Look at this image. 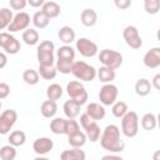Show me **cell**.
Here are the masks:
<instances>
[{
  "label": "cell",
  "instance_id": "cell-1",
  "mask_svg": "<svg viewBox=\"0 0 160 160\" xmlns=\"http://www.w3.org/2000/svg\"><path fill=\"white\" fill-rule=\"evenodd\" d=\"M99 140H100L101 148L109 152L120 154L125 149V142L120 138V129L115 124L106 125L105 129L102 130Z\"/></svg>",
  "mask_w": 160,
  "mask_h": 160
},
{
  "label": "cell",
  "instance_id": "cell-2",
  "mask_svg": "<svg viewBox=\"0 0 160 160\" xmlns=\"http://www.w3.org/2000/svg\"><path fill=\"white\" fill-rule=\"evenodd\" d=\"M71 74L80 81L90 82L96 78V69L85 61H74L71 66Z\"/></svg>",
  "mask_w": 160,
  "mask_h": 160
},
{
  "label": "cell",
  "instance_id": "cell-3",
  "mask_svg": "<svg viewBox=\"0 0 160 160\" xmlns=\"http://www.w3.org/2000/svg\"><path fill=\"white\" fill-rule=\"evenodd\" d=\"M121 132L126 138H135L139 132V116L135 111L128 110L121 118Z\"/></svg>",
  "mask_w": 160,
  "mask_h": 160
},
{
  "label": "cell",
  "instance_id": "cell-4",
  "mask_svg": "<svg viewBox=\"0 0 160 160\" xmlns=\"http://www.w3.org/2000/svg\"><path fill=\"white\" fill-rule=\"evenodd\" d=\"M36 58L40 65H50L55 61V45L51 40H44L36 49Z\"/></svg>",
  "mask_w": 160,
  "mask_h": 160
},
{
  "label": "cell",
  "instance_id": "cell-5",
  "mask_svg": "<svg viewBox=\"0 0 160 160\" xmlns=\"http://www.w3.org/2000/svg\"><path fill=\"white\" fill-rule=\"evenodd\" d=\"M66 92H68L69 98L72 99L75 102H78L80 106L86 104V101L89 99V95H88V91H86L85 86L79 80H72V81L68 82Z\"/></svg>",
  "mask_w": 160,
  "mask_h": 160
},
{
  "label": "cell",
  "instance_id": "cell-6",
  "mask_svg": "<svg viewBox=\"0 0 160 160\" xmlns=\"http://www.w3.org/2000/svg\"><path fill=\"white\" fill-rule=\"evenodd\" d=\"M99 60L104 66H108L110 69H119L122 65V55L111 49H102L99 52Z\"/></svg>",
  "mask_w": 160,
  "mask_h": 160
},
{
  "label": "cell",
  "instance_id": "cell-7",
  "mask_svg": "<svg viewBox=\"0 0 160 160\" xmlns=\"http://www.w3.org/2000/svg\"><path fill=\"white\" fill-rule=\"evenodd\" d=\"M118 95H119L118 86L114 85L112 82H108L101 86L98 96H99L100 104H102L104 106H111L118 100Z\"/></svg>",
  "mask_w": 160,
  "mask_h": 160
},
{
  "label": "cell",
  "instance_id": "cell-8",
  "mask_svg": "<svg viewBox=\"0 0 160 160\" xmlns=\"http://www.w3.org/2000/svg\"><path fill=\"white\" fill-rule=\"evenodd\" d=\"M0 48L10 55H15L20 51V41L11 35V32H0Z\"/></svg>",
  "mask_w": 160,
  "mask_h": 160
},
{
  "label": "cell",
  "instance_id": "cell-9",
  "mask_svg": "<svg viewBox=\"0 0 160 160\" xmlns=\"http://www.w3.org/2000/svg\"><path fill=\"white\" fill-rule=\"evenodd\" d=\"M122 38L126 45L134 50H138L142 46V39L139 34V30L134 25H128L122 31Z\"/></svg>",
  "mask_w": 160,
  "mask_h": 160
},
{
  "label": "cell",
  "instance_id": "cell-10",
  "mask_svg": "<svg viewBox=\"0 0 160 160\" xmlns=\"http://www.w3.org/2000/svg\"><path fill=\"white\" fill-rule=\"evenodd\" d=\"M75 48H76L78 52L81 56H84V58H92L99 51L98 45L92 40H90L88 38H80V39H78L76 40V44H75Z\"/></svg>",
  "mask_w": 160,
  "mask_h": 160
},
{
  "label": "cell",
  "instance_id": "cell-11",
  "mask_svg": "<svg viewBox=\"0 0 160 160\" xmlns=\"http://www.w3.org/2000/svg\"><path fill=\"white\" fill-rule=\"evenodd\" d=\"M18 120V112L14 109H8L0 115V135H6L10 132L12 126Z\"/></svg>",
  "mask_w": 160,
  "mask_h": 160
},
{
  "label": "cell",
  "instance_id": "cell-12",
  "mask_svg": "<svg viewBox=\"0 0 160 160\" xmlns=\"http://www.w3.org/2000/svg\"><path fill=\"white\" fill-rule=\"evenodd\" d=\"M30 15L25 11H19L18 14H15L12 16V20L10 22V25L8 26V30L10 32H18L20 30H25L29 28L30 25Z\"/></svg>",
  "mask_w": 160,
  "mask_h": 160
},
{
  "label": "cell",
  "instance_id": "cell-13",
  "mask_svg": "<svg viewBox=\"0 0 160 160\" xmlns=\"http://www.w3.org/2000/svg\"><path fill=\"white\" fill-rule=\"evenodd\" d=\"M54 148V141L50 138H38L34 142H32V150L35 154L44 156L46 154H49Z\"/></svg>",
  "mask_w": 160,
  "mask_h": 160
},
{
  "label": "cell",
  "instance_id": "cell-14",
  "mask_svg": "<svg viewBox=\"0 0 160 160\" xmlns=\"http://www.w3.org/2000/svg\"><path fill=\"white\" fill-rule=\"evenodd\" d=\"M142 62L149 69H156L160 66V48H151L142 58Z\"/></svg>",
  "mask_w": 160,
  "mask_h": 160
},
{
  "label": "cell",
  "instance_id": "cell-15",
  "mask_svg": "<svg viewBox=\"0 0 160 160\" xmlns=\"http://www.w3.org/2000/svg\"><path fill=\"white\" fill-rule=\"evenodd\" d=\"M85 112L95 121L98 120H102L106 115V110L104 108L102 104L100 102H90L86 105V109H85Z\"/></svg>",
  "mask_w": 160,
  "mask_h": 160
},
{
  "label": "cell",
  "instance_id": "cell-16",
  "mask_svg": "<svg viewBox=\"0 0 160 160\" xmlns=\"http://www.w3.org/2000/svg\"><path fill=\"white\" fill-rule=\"evenodd\" d=\"M85 135H86V139L90 140L91 142H95L99 140L100 135H101V129L100 126L98 125V122L95 120H91L89 124H86L84 128H82Z\"/></svg>",
  "mask_w": 160,
  "mask_h": 160
},
{
  "label": "cell",
  "instance_id": "cell-17",
  "mask_svg": "<svg viewBox=\"0 0 160 160\" xmlns=\"http://www.w3.org/2000/svg\"><path fill=\"white\" fill-rule=\"evenodd\" d=\"M80 21L84 26L91 28L98 22V12L94 9H84L80 14Z\"/></svg>",
  "mask_w": 160,
  "mask_h": 160
},
{
  "label": "cell",
  "instance_id": "cell-18",
  "mask_svg": "<svg viewBox=\"0 0 160 160\" xmlns=\"http://www.w3.org/2000/svg\"><path fill=\"white\" fill-rule=\"evenodd\" d=\"M58 38H59V40H60L61 42H64L65 45H70V44L75 40L76 34H75V30H74L71 26L65 25V26H61V28L59 29V31H58Z\"/></svg>",
  "mask_w": 160,
  "mask_h": 160
},
{
  "label": "cell",
  "instance_id": "cell-19",
  "mask_svg": "<svg viewBox=\"0 0 160 160\" xmlns=\"http://www.w3.org/2000/svg\"><path fill=\"white\" fill-rule=\"evenodd\" d=\"M41 11L49 18V19H55L60 15L61 12V9H60V5L55 1H45L41 6Z\"/></svg>",
  "mask_w": 160,
  "mask_h": 160
},
{
  "label": "cell",
  "instance_id": "cell-20",
  "mask_svg": "<svg viewBox=\"0 0 160 160\" xmlns=\"http://www.w3.org/2000/svg\"><path fill=\"white\" fill-rule=\"evenodd\" d=\"M96 76H98V79H99L101 82L108 84V82H112V81L115 80L116 74H115V70H114V69H110V68L102 65V66H100V68L96 70Z\"/></svg>",
  "mask_w": 160,
  "mask_h": 160
},
{
  "label": "cell",
  "instance_id": "cell-21",
  "mask_svg": "<svg viewBox=\"0 0 160 160\" xmlns=\"http://www.w3.org/2000/svg\"><path fill=\"white\" fill-rule=\"evenodd\" d=\"M40 111H41V115L46 119H52L56 112H58V105H56V101L54 100H45L41 106H40Z\"/></svg>",
  "mask_w": 160,
  "mask_h": 160
},
{
  "label": "cell",
  "instance_id": "cell-22",
  "mask_svg": "<svg viewBox=\"0 0 160 160\" xmlns=\"http://www.w3.org/2000/svg\"><path fill=\"white\" fill-rule=\"evenodd\" d=\"M62 110L68 119H75L80 114V105L78 102H75L72 99H69L64 102Z\"/></svg>",
  "mask_w": 160,
  "mask_h": 160
},
{
  "label": "cell",
  "instance_id": "cell-23",
  "mask_svg": "<svg viewBox=\"0 0 160 160\" xmlns=\"http://www.w3.org/2000/svg\"><path fill=\"white\" fill-rule=\"evenodd\" d=\"M60 159L61 160H85L86 154L84 152V150H81V148H72L71 150H64L60 154Z\"/></svg>",
  "mask_w": 160,
  "mask_h": 160
},
{
  "label": "cell",
  "instance_id": "cell-24",
  "mask_svg": "<svg viewBox=\"0 0 160 160\" xmlns=\"http://www.w3.org/2000/svg\"><path fill=\"white\" fill-rule=\"evenodd\" d=\"M86 140H88L86 135L81 130H79V131H76V132H74V134L68 136V142H69V145L71 148H82L85 145Z\"/></svg>",
  "mask_w": 160,
  "mask_h": 160
},
{
  "label": "cell",
  "instance_id": "cell-25",
  "mask_svg": "<svg viewBox=\"0 0 160 160\" xmlns=\"http://www.w3.org/2000/svg\"><path fill=\"white\" fill-rule=\"evenodd\" d=\"M38 72H39L40 78H42L44 80H52V79H55L58 70L54 64H50V65H40L39 64Z\"/></svg>",
  "mask_w": 160,
  "mask_h": 160
},
{
  "label": "cell",
  "instance_id": "cell-26",
  "mask_svg": "<svg viewBox=\"0 0 160 160\" xmlns=\"http://www.w3.org/2000/svg\"><path fill=\"white\" fill-rule=\"evenodd\" d=\"M39 39H40V35L38 32V30L35 29H31V28H28L24 30L22 32V41L26 44V45H36L39 42Z\"/></svg>",
  "mask_w": 160,
  "mask_h": 160
},
{
  "label": "cell",
  "instance_id": "cell-27",
  "mask_svg": "<svg viewBox=\"0 0 160 160\" xmlns=\"http://www.w3.org/2000/svg\"><path fill=\"white\" fill-rule=\"evenodd\" d=\"M31 21H32V24H34V26H35L36 29H40V30H41V29H45V28L49 26L50 19L40 10V11H36V12L32 15Z\"/></svg>",
  "mask_w": 160,
  "mask_h": 160
},
{
  "label": "cell",
  "instance_id": "cell-28",
  "mask_svg": "<svg viewBox=\"0 0 160 160\" xmlns=\"http://www.w3.org/2000/svg\"><path fill=\"white\" fill-rule=\"evenodd\" d=\"M56 58L61 60H70L74 61L75 59V49H72L70 45H62L56 50Z\"/></svg>",
  "mask_w": 160,
  "mask_h": 160
},
{
  "label": "cell",
  "instance_id": "cell-29",
  "mask_svg": "<svg viewBox=\"0 0 160 160\" xmlns=\"http://www.w3.org/2000/svg\"><path fill=\"white\" fill-rule=\"evenodd\" d=\"M151 82L148 80V79H139L136 82H135V92L139 95V96H146L150 94L151 91Z\"/></svg>",
  "mask_w": 160,
  "mask_h": 160
},
{
  "label": "cell",
  "instance_id": "cell-30",
  "mask_svg": "<svg viewBox=\"0 0 160 160\" xmlns=\"http://www.w3.org/2000/svg\"><path fill=\"white\" fill-rule=\"evenodd\" d=\"M158 125V119H156V115L152 114V112H146L142 115L141 118V128L144 130H154Z\"/></svg>",
  "mask_w": 160,
  "mask_h": 160
},
{
  "label": "cell",
  "instance_id": "cell-31",
  "mask_svg": "<svg viewBox=\"0 0 160 160\" xmlns=\"http://www.w3.org/2000/svg\"><path fill=\"white\" fill-rule=\"evenodd\" d=\"M8 141H9V144H11V145H14L15 148H18V146H21V145L25 144V141H26V135H25V132L21 131V130H15V131H11V132H10V135H9V138H8Z\"/></svg>",
  "mask_w": 160,
  "mask_h": 160
},
{
  "label": "cell",
  "instance_id": "cell-32",
  "mask_svg": "<svg viewBox=\"0 0 160 160\" xmlns=\"http://www.w3.org/2000/svg\"><path fill=\"white\" fill-rule=\"evenodd\" d=\"M12 16H14L12 10H10L9 8H1L0 9V30H4L10 25Z\"/></svg>",
  "mask_w": 160,
  "mask_h": 160
},
{
  "label": "cell",
  "instance_id": "cell-33",
  "mask_svg": "<svg viewBox=\"0 0 160 160\" xmlns=\"http://www.w3.org/2000/svg\"><path fill=\"white\" fill-rule=\"evenodd\" d=\"M62 96V88L59 84H50L46 89V98L49 100H59Z\"/></svg>",
  "mask_w": 160,
  "mask_h": 160
},
{
  "label": "cell",
  "instance_id": "cell-34",
  "mask_svg": "<svg viewBox=\"0 0 160 160\" xmlns=\"http://www.w3.org/2000/svg\"><path fill=\"white\" fill-rule=\"evenodd\" d=\"M129 108H128V104L125 101H115L112 105H111V112L115 118L118 119H121L126 112H128Z\"/></svg>",
  "mask_w": 160,
  "mask_h": 160
},
{
  "label": "cell",
  "instance_id": "cell-35",
  "mask_svg": "<svg viewBox=\"0 0 160 160\" xmlns=\"http://www.w3.org/2000/svg\"><path fill=\"white\" fill-rule=\"evenodd\" d=\"M22 80L28 84V85H36L40 81V75L36 70L34 69H26L22 72Z\"/></svg>",
  "mask_w": 160,
  "mask_h": 160
},
{
  "label": "cell",
  "instance_id": "cell-36",
  "mask_svg": "<svg viewBox=\"0 0 160 160\" xmlns=\"http://www.w3.org/2000/svg\"><path fill=\"white\" fill-rule=\"evenodd\" d=\"M65 120L64 118H54L50 121V130L52 134L55 135H61L64 134V129H65Z\"/></svg>",
  "mask_w": 160,
  "mask_h": 160
},
{
  "label": "cell",
  "instance_id": "cell-37",
  "mask_svg": "<svg viewBox=\"0 0 160 160\" xmlns=\"http://www.w3.org/2000/svg\"><path fill=\"white\" fill-rule=\"evenodd\" d=\"M16 158V148L11 144L4 145L0 148V159L2 160H14Z\"/></svg>",
  "mask_w": 160,
  "mask_h": 160
},
{
  "label": "cell",
  "instance_id": "cell-38",
  "mask_svg": "<svg viewBox=\"0 0 160 160\" xmlns=\"http://www.w3.org/2000/svg\"><path fill=\"white\" fill-rule=\"evenodd\" d=\"M144 10L150 15H156L160 10V0H144Z\"/></svg>",
  "mask_w": 160,
  "mask_h": 160
},
{
  "label": "cell",
  "instance_id": "cell-39",
  "mask_svg": "<svg viewBox=\"0 0 160 160\" xmlns=\"http://www.w3.org/2000/svg\"><path fill=\"white\" fill-rule=\"evenodd\" d=\"M72 62L74 61H70V60H61V59H58L56 62H55V68L59 72L66 75V74H70L71 72V66H72Z\"/></svg>",
  "mask_w": 160,
  "mask_h": 160
},
{
  "label": "cell",
  "instance_id": "cell-40",
  "mask_svg": "<svg viewBox=\"0 0 160 160\" xmlns=\"http://www.w3.org/2000/svg\"><path fill=\"white\" fill-rule=\"evenodd\" d=\"M79 130H80V124L75 119H66L65 120V129H64L65 135L69 136V135H71Z\"/></svg>",
  "mask_w": 160,
  "mask_h": 160
},
{
  "label": "cell",
  "instance_id": "cell-41",
  "mask_svg": "<svg viewBox=\"0 0 160 160\" xmlns=\"http://www.w3.org/2000/svg\"><path fill=\"white\" fill-rule=\"evenodd\" d=\"M9 5H10V9L16 10V11H21L28 5V1L26 0H9Z\"/></svg>",
  "mask_w": 160,
  "mask_h": 160
},
{
  "label": "cell",
  "instance_id": "cell-42",
  "mask_svg": "<svg viewBox=\"0 0 160 160\" xmlns=\"http://www.w3.org/2000/svg\"><path fill=\"white\" fill-rule=\"evenodd\" d=\"M114 4L119 10H126L131 6V0H114Z\"/></svg>",
  "mask_w": 160,
  "mask_h": 160
},
{
  "label": "cell",
  "instance_id": "cell-43",
  "mask_svg": "<svg viewBox=\"0 0 160 160\" xmlns=\"http://www.w3.org/2000/svg\"><path fill=\"white\" fill-rule=\"evenodd\" d=\"M10 95V86L6 82H0V100Z\"/></svg>",
  "mask_w": 160,
  "mask_h": 160
},
{
  "label": "cell",
  "instance_id": "cell-44",
  "mask_svg": "<svg viewBox=\"0 0 160 160\" xmlns=\"http://www.w3.org/2000/svg\"><path fill=\"white\" fill-rule=\"evenodd\" d=\"M26 1L31 8H41L42 4L45 2V0H26Z\"/></svg>",
  "mask_w": 160,
  "mask_h": 160
},
{
  "label": "cell",
  "instance_id": "cell-45",
  "mask_svg": "<svg viewBox=\"0 0 160 160\" xmlns=\"http://www.w3.org/2000/svg\"><path fill=\"white\" fill-rule=\"evenodd\" d=\"M151 86H152V88H155L156 90H159V89H160V74H156V75L152 78Z\"/></svg>",
  "mask_w": 160,
  "mask_h": 160
},
{
  "label": "cell",
  "instance_id": "cell-46",
  "mask_svg": "<svg viewBox=\"0 0 160 160\" xmlns=\"http://www.w3.org/2000/svg\"><path fill=\"white\" fill-rule=\"evenodd\" d=\"M108 159H115V160H121V156L116 152H109L106 155L102 156V160H108Z\"/></svg>",
  "mask_w": 160,
  "mask_h": 160
},
{
  "label": "cell",
  "instance_id": "cell-47",
  "mask_svg": "<svg viewBox=\"0 0 160 160\" xmlns=\"http://www.w3.org/2000/svg\"><path fill=\"white\" fill-rule=\"evenodd\" d=\"M6 64H8V56H6V54H5V52L0 51V69L5 68V66H6Z\"/></svg>",
  "mask_w": 160,
  "mask_h": 160
},
{
  "label": "cell",
  "instance_id": "cell-48",
  "mask_svg": "<svg viewBox=\"0 0 160 160\" xmlns=\"http://www.w3.org/2000/svg\"><path fill=\"white\" fill-rule=\"evenodd\" d=\"M0 109H1V100H0Z\"/></svg>",
  "mask_w": 160,
  "mask_h": 160
}]
</instances>
